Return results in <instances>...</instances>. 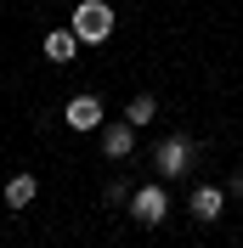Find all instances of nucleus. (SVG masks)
Listing matches in <instances>:
<instances>
[{"instance_id":"obj_1","label":"nucleus","mask_w":243,"mask_h":248,"mask_svg":"<svg viewBox=\"0 0 243 248\" xmlns=\"http://www.w3.org/2000/svg\"><path fill=\"white\" fill-rule=\"evenodd\" d=\"M68 29H74L85 46H102L107 34H113V6H107V0H79V6H74V23H68Z\"/></svg>"},{"instance_id":"obj_2","label":"nucleus","mask_w":243,"mask_h":248,"mask_svg":"<svg viewBox=\"0 0 243 248\" xmlns=\"http://www.w3.org/2000/svg\"><path fill=\"white\" fill-rule=\"evenodd\" d=\"M192 153H198V147H192L187 136H164L158 147H153V170L164 175V181H175V175L192 170Z\"/></svg>"},{"instance_id":"obj_3","label":"nucleus","mask_w":243,"mask_h":248,"mask_svg":"<svg viewBox=\"0 0 243 248\" xmlns=\"http://www.w3.org/2000/svg\"><path fill=\"white\" fill-rule=\"evenodd\" d=\"M130 215L141 220V226H164V215H170V192L164 186H136V192H130Z\"/></svg>"},{"instance_id":"obj_4","label":"nucleus","mask_w":243,"mask_h":248,"mask_svg":"<svg viewBox=\"0 0 243 248\" xmlns=\"http://www.w3.org/2000/svg\"><path fill=\"white\" fill-rule=\"evenodd\" d=\"M226 198H232L226 186H198L192 198H187V203H192V220H204V226H209V220H221V209H226Z\"/></svg>"},{"instance_id":"obj_5","label":"nucleus","mask_w":243,"mask_h":248,"mask_svg":"<svg viewBox=\"0 0 243 248\" xmlns=\"http://www.w3.org/2000/svg\"><path fill=\"white\" fill-rule=\"evenodd\" d=\"M62 119H68V130H96L102 124V96H74L62 108Z\"/></svg>"},{"instance_id":"obj_6","label":"nucleus","mask_w":243,"mask_h":248,"mask_svg":"<svg viewBox=\"0 0 243 248\" xmlns=\"http://www.w3.org/2000/svg\"><path fill=\"white\" fill-rule=\"evenodd\" d=\"M102 153H107V158H130V153H136V124H130V119L107 124V136H102Z\"/></svg>"},{"instance_id":"obj_7","label":"nucleus","mask_w":243,"mask_h":248,"mask_svg":"<svg viewBox=\"0 0 243 248\" xmlns=\"http://www.w3.org/2000/svg\"><path fill=\"white\" fill-rule=\"evenodd\" d=\"M79 46H85V40H79L74 29H57V34H46V57H51V62H62V68H68V62L79 57Z\"/></svg>"},{"instance_id":"obj_8","label":"nucleus","mask_w":243,"mask_h":248,"mask_svg":"<svg viewBox=\"0 0 243 248\" xmlns=\"http://www.w3.org/2000/svg\"><path fill=\"white\" fill-rule=\"evenodd\" d=\"M0 198H6V209H29V203L40 198V181H34V175H12Z\"/></svg>"},{"instance_id":"obj_9","label":"nucleus","mask_w":243,"mask_h":248,"mask_svg":"<svg viewBox=\"0 0 243 248\" xmlns=\"http://www.w3.org/2000/svg\"><path fill=\"white\" fill-rule=\"evenodd\" d=\"M153 113H158V102H153V96H130V108H124V119H130V124L141 130V124H153Z\"/></svg>"},{"instance_id":"obj_10","label":"nucleus","mask_w":243,"mask_h":248,"mask_svg":"<svg viewBox=\"0 0 243 248\" xmlns=\"http://www.w3.org/2000/svg\"><path fill=\"white\" fill-rule=\"evenodd\" d=\"M130 192H136L130 181H107V192H102V198H107V209H130Z\"/></svg>"},{"instance_id":"obj_11","label":"nucleus","mask_w":243,"mask_h":248,"mask_svg":"<svg viewBox=\"0 0 243 248\" xmlns=\"http://www.w3.org/2000/svg\"><path fill=\"white\" fill-rule=\"evenodd\" d=\"M226 192H232V198H243V170H238V175L226 181Z\"/></svg>"}]
</instances>
